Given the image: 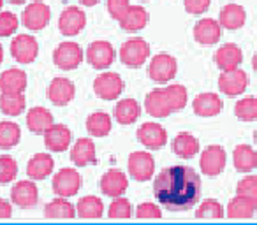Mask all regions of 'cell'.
<instances>
[{"label":"cell","mask_w":257,"mask_h":225,"mask_svg":"<svg viewBox=\"0 0 257 225\" xmlns=\"http://www.w3.org/2000/svg\"><path fill=\"white\" fill-rule=\"evenodd\" d=\"M154 193L166 209L187 211L201 199V178L192 167L171 165L157 174Z\"/></svg>","instance_id":"obj_1"},{"label":"cell","mask_w":257,"mask_h":225,"mask_svg":"<svg viewBox=\"0 0 257 225\" xmlns=\"http://www.w3.org/2000/svg\"><path fill=\"white\" fill-rule=\"evenodd\" d=\"M150 57V44L143 37H133L120 48V60L127 67L138 69Z\"/></svg>","instance_id":"obj_2"},{"label":"cell","mask_w":257,"mask_h":225,"mask_svg":"<svg viewBox=\"0 0 257 225\" xmlns=\"http://www.w3.org/2000/svg\"><path fill=\"white\" fill-rule=\"evenodd\" d=\"M85 53H83V48L78 43H71V41H65L60 43L53 51V64L57 65L62 71H74L81 65Z\"/></svg>","instance_id":"obj_3"},{"label":"cell","mask_w":257,"mask_h":225,"mask_svg":"<svg viewBox=\"0 0 257 225\" xmlns=\"http://www.w3.org/2000/svg\"><path fill=\"white\" fill-rule=\"evenodd\" d=\"M176 71H178L176 58L168 53H159L152 58L150 67H148V76L159 85H164V83H169L175 78Z\"/></svg>","instance_id":"obj_4"},{"label":"cell","mask_w":257,"mask_h":225,"mask_svg":"<svg viewBox=\"0 0 257 225\" xmlns=\"http://www.w3.org/2000/svg\"><path fill=\"white\" fill-rule=\"evenodd\" d=\"M51 186L58 197H72L81 188V174L76 169L64 167L53 176Z\"/></svg>","instance_id":"obj_5"},{"label":"cell","mask_w":257,"mask_h":225,"mask_svg":"<svg viewBox=\"0 0 257 225\" xmlns=\"http://www.w3.org/2000/svg\"><path fill=\"white\" fill-rule=\"evenodd\" d=\"M131 178L136 181H148L155 172V160L148 151H134L127 162Z\"/></svg>","instance_id":"obj_6"},{"label":"cell","mask_w":257,"mask_h":225,"mask_svg":"<svg viewBox=\"0 0 257 225\" xmlns=\"http://www.w3.org/2000/svg\"><path fill=\"white\" fill-rule=\"evenodd\" d=\"M114 48L107 41H93L86 50V60L97 71H106L114 62Z\"/></svg>","instance_id":"obj_7"},{"label":"cell","mask_w":257,"mask_h":225,"mask_svg":"<svg viewBox=\"0 0 257 225\" xmlns=\"http://www.w3.org/2000/svg\"><path fill=\"white\" fill-rule=\"evenodd\" d=\"M248 86V76L239 67L231 69V71H222L218 78V90L227 97H238Z\"/></svg>","instance_id":"obj_8"},{"label":"cell","mask_w":257,"mask_h":225,"mask_svg":"<svg viewBox=\"0 0 257 225\" xmlns=\"http://www.w3.org/2000/svg\"><path fill=\"white\" fill-rule=\"evenodd\" d=\"M93 92L104 100H114L123 92V79L116 72H102L93 81Z\"/></svg>","instance_id":"obj_9"},{"label":"cell","mask_w":257,"mask_h":225,"mask_svg":"<svg viewBox=\"0 0 257 225\" xmlns=\"http://www.w3.org/2000/svg\"><path fill=\"white\" fill-rule=\"evenodd\" d=\"M11 55L20 64H32L39 55L37 39L29 34H20L11 43Z\"/></svg>","instance_id":"obj_10"},{"label":"cell","mask_w":257,"mask_h":225,"mask_svg":"<svg viewBox=\"0 0 257 225\" xmlns=\"http://www.w3.org/2000/svg\"><path fill=\"white\" fill-rule=\"evenodd\" d=\"M225 160H227V155L224 148L218 144H211L201 153V172L206 176H218L225 169Z\"/></svg>","instance_id":"obj_11"},{"label":"cell","mask_w":257,"mask_h":225,"mask_svg":"<svg viewBox=\"0 0 257 225\" xmlns=\"http://www.w3.org/2000/svg\"><path fill=\"white\" fill-rule=\"evenodd\" d=\"M138 141L148 150H161L168 144V132L159 123L148 122L138 129Z\"/></svg>","instance_id":"obj_12"},{"label":"cell","mask_w":257,"mask_h":225,"mask_svg":"<svg viewBox=\"0 0 257 225\" xmlns=\"http://www.w3.org/2000/svg\"><path fill=\"white\" fill-rule=\"evenodd\" d=\"M23 25L30 30H43L51 20V9L44 2H32L22 15Z\"/></svg>","instance_id":"obj_13"},{"label":"cell","mask_w":257,"mask_h":225,"mask_svg":"<svg viewBox=\"0 0 257 225\" xmlns=\"http://www.w3.org/2000/svg\"><path fill=\"white\" fill-rule=\"evenodd\" d=\"M44 143L50 151L55 153H62L65 151L72 143V132L67 125H62V123H53L50 129L44 132Z\"/></svg>","instance_id":"obj_14"},{"label":"cell","mask_w":257,"mask_h":225,"mask_svg":"<svg viewBox=\"0 0 257 225\" xmlns=\"http://www.w3.org/2000/svg\"><path fill=\"white\" fill-rule=\"evenodd\" d=\"M86 25V15L79 8H67L62 11L58 20V29L64 36L72 37L78 36Z\"/></svg>","instance_id":"obj_15"},{"label":"cell","mask_w":257,"mask_h":225,"mask_svg":"<svg viewBox=\"0 0 257 225\" xmlns=\"http://www.w3.org/2000/svg\"><path fill=\"white\" fill-rule=\"evenodd\" d=\"M11 200L13 204H16L18 207H23V209L34 207L37 204V200H39L37 185L34 181H29V179L18 181L11 190Z\"/></svg>","instance_id":"obj_16"},{"label":"cell","mask_w":257,"mask_h":225,"mask_svg":"<svg viewBox=\"0 0 257 225\" xmlns=\"http://www.w3.org/2000/svg\"><path fill=\"white\" fill-rule=\"evenodd\" d=\"M76 95V86L71 79L67 78H55L51 79L48 86V99L55 106H67Z\"/></svg>","instance_id":"obj_17"},{"label":"cell","mask_w":257,"mask_h":225,"mask_svg":"<svg viewBox=\"0 0 257 225\" xmlns=\"http://www.w3.org/2000/svg\"><path fill=\"white\" fill-rule=\"evenodd\" d=\"M222 37V27L217 20L203 18L194 25V39L203 46L217 44Z\"/></svg>","instance_id":"obj_18"},{"label":"cell","mask_w":257,"mask_h":225,"mask_svg":"<svg viewBox=\"0 0 257 225\" xmlns=\"http://www.w3.org/2000/svg\"><path fill=\"white\" fill-rule=\"evenodd\" d=\"M128 186V178L123 171L118 169H111V171L104 172V176L100 178V190L106 197H120L127 192Z\"/></svg>","instance_id":"obj_19"},{"label":"cell","mask_w":257,"mask_h":225,"mask_svg":"<svg viewBox=\"0 0 257 225\" xmlns=\"http://www.w3.org/2000/svg\"><path fill=\"white\" fill-rule=\"evenodd\" d=\"M222 107H224L222 99L217 93H211V92L199 93L192 102L194 113L197 116H203V118H211V116L220 115Z\"/></svg>","instance_id":"obj_20"},{"label":"cell","mask_w":257,"mask_h":225,"mask_svg":"<svg viewBox=\"0 0 257 225\" xmlns=\"http://www.w3.org/2000/svg\"><path fill=\"white\" fill-rule=\"evenodd\" d=\"M145 109L154 118H166V116L171 115L173 109L168 102L164 88H155L148 93L147 99H145Z\"/></svg>","instance_id":"obj_21"},{"label":"cell","mask_w":257,"mask_h":225,"mask_svg":"<svg viewBox=\"0 0 257 225\" xmlns=\"http://www.w3.org/2000/svg\"><path fill=\"white\" fill-rule=\"evenodd\" d=\"M71 160L78 167H86V165H92L97 162L95 155V144L88 137H81L74 143L71 150Z\"/></svg>","instance_id":"obj_22"},{"label":"cell","mask_w":257,"mask_h":225,"mask_svg":"<svg viewBox=\"0 0 257 225\" xmlns=\"http://www.w3.org/2000/svg\"><path fill=\"white\" fill-rule=\"evenodd\" d=\"M243 62V53L241 48L236 44H224L218 48V51L215 53V64L220 71H231V69L239 67Z\"/></svg>","instance_id":"obj_23"},{"label":"cell","mask_w":257,"mask_h":225,"mask_svg":"<svg viewBox=\"0 0 257 225\" xmlns=\"http://www.w3.org/2000/svg\"><path fill=\"white\" fill-rule=\"evenodd\" d=\"M55 123V118L46 107H30L29 113H27V125H29V130L34 134H43L50 129Z\"/></svg>","instance_id":"obj_24"},{"label":"cell","mask_w":257,"mask_h":225,"mask_svg":"<svg viewBox=\"0 0 257 225\" xmlns=\"http://www.w3.org/2000/svg\"><path fill=\"white\" fill-rule=\"evenodd\" d=\"M245 22H246V11L239 4H227L220 9L218 23H220L222 29L238 30L245 25Z\"/></svg>","instance_id":"obj_25"},{"label":"cell","mask_w":257,"mask_h":225,"mask_svg":"<svg viewBox=\"0 0 257 225\" xmlns=\"http://www.w3.org/2000/svg\"><path fill=\"white\" fill-rule=\"evenodd\" d=\"M27 90V74L22 69H8L0 74V92L23 93Z\"/></svg>","instance_id":"obj_26"},{"label":"cell","mask_w":257,"mask_h":225,"mask_svg":"<svg viewBox=\"0 0 257 225\" xmlns=\"http://www.w3.org/2000/svg\"><path fill=\"white\" fill-rule=\"evenodd\" d=\"M120 27L125 32H138V30L145 29L148 23V13L143 6H128L125 15L118 20Z\"/></svg>","instance_id":"obj_27"},{"label":"cell","mask_w":257,"mask_h":225,"mask_svg":"<svg viewBox=\"0 0 257 225\" xmlns=\"http://www.w3.org/2000/svg\"><path fill=\"white\" fill-rule=\"evenodd\" d=\"M141 106L136 99H121L114 107V118L120 125H133L140 120Z\"/></svg>","instance_id":"obj_28"},{"label":"cell","mask_w":257,"mask_h":225,"mask_svg":"<svg viewBox=\"0 0 257 225\" xmlns=\"http://www.w3.org/2000/svg\"><path fill=\"white\" fill-rule=\"evenodd\" d=\"M55 169V160L51 155L48 153H36L30 158L29 165H27V174L30 176V179H44L53 172Z\"/></svg>","instance_id":"obj_29"},{"label":"cell","mask_w":257,"mask_h":225,"mask_svg":"<svg viewBox=\"0 0 257 225\" xmlns=\"http://www.w3.org/2000/svg\"><path fill=\"white\" fill-rule=\"evenodd\" d=\"M232 164L238 172H252L257 167V151L250 144H239L232 151Z\"/></svg>","instance_id":"obj_30"},{"label":"cell","mask_w":257,"mask_h":225,"mask_svg":"<svg viewBox=\"0 0 257 225\" xmlns=\"http://www.w3.org/2000/svg\"><path fill=\"white\" fill-rule=\"evenodd\" d=\"M257 211V202L252 200L250 197L245 195H236L231 199V202L227 204L225 214L229 218H252Z\"/></svg>","instance_id":"obj_31"},{"label":"cell","mask_w":257,"mask_h":225,"mask_svg":"<svg viewBox=\"0 0 257 225\" xmlns=\"http://www.w3.org/2000/svg\"><path fill=\"white\" fill-rule=\"evenodd\" d=\"M173 151L180 158H192L199 153V141L189 132H182L173 141Z\"/></svg>","instance_id":"obj_32"},{"label":"cell","mask_w":257,"mask_h":225,"mask_svg":"<svg viewBox=\"0 0 257 225\" xmlns=\"http://www.w3.org/2000/svg\"><path fill=\"white\" fill-rule=\"evenodd\" d=\"M113 129V122H111V116L107 113H92V115L86 118V130H88L90 136L93 137H106L107 134Z\"/></svg>","instance_id":"obj_33"},{"label":"cell","mask_w":257,"mask_h":225,"mask_svg":"<svg viewBox=\"0 0 257 225\" xmlns=\"http://www.w3.org/2000/svg\"><path fill=\"white\" fill-rule=\"evenodd\" d=\"M76 214V206L69 202L67 197H57L44 207V216L48 218H74Z\"/></svg>","instance_id":"obj_34"},{"label":"cell","mask_w":257,"mask_h":225,"mask_svg":"<svg viewBox=\"0 0 257 225\" xmlns=\"http://www.w3.org/2000/svg\"><path fill=\"white\" fill-rule=\"evenodd\" d=\"M76 213L81 218H100L104 214V204L95 195L81 197L76 204Z\"/></svg>","instance_id":"obj_35"},{"label":"cell","mask_w":257,"mask_h":225,"mask_svg":"<svg viewBox=\"0 0 257 225\" xmlns=\"http://www.w3.org/2000/svg\"><path fill=\"white\" fill-rule=\"evenodd\" d=\"M27 100L23 93H2L0 95V109L8 116H20L25 111Z\"/></svg>","instance_id":"obj_36"},{"label":"cell","mask_w":257,"mask_h":225,"mask_svg":"<svg viewBox=\"0 0 257 225\" xmlns=\"http://www.w3.org/2000/svg\"><path fill=\"white\" fill-rule=\"evenodd\" d=\"M22 139V129L13 122H0V148L11 150Z\"/></svg>","instance_id":"obj_37"},{"label":"cell","mask_w":257,"mask_h":225,"mask_svg":"<svg viewBox=\"0 0 257 225\" xmlns=\"http://www.w3.org/2000/svg\"><path fill=\"white\" fill-rule=\"evenodd\" d=\"M234 115L241 122H253L257 120V97L248 95L239 99L234 106Z\"/></svg>","instance_id":"obj_38"},{"label":"cell","mask_w":257,"mask_h":225,"mask_svg":"<svg viewBox=\"0 0 257 225\" xmlns=\"http://www.w3.org/2000/svg\"><path fill=\"white\" fill-rule=\"evenodd\" d=\"M166 97H168V102L171 106L173 113L175 111H180L187 106V100H189V93H187V88L182 85H168L164 88Z\"/></svg>","instance_id":"obj_39"},{"label":"cell","mask_w":257,"mask_h":225,"mask_svg":"<svg viewBox=\"0 0 257 225\" xmlns=\"http://www.w3.org/2000/svg\"><path fill=\"white\" fill-rule=\"evenodd\" d=\"M196 216L197 218H215V220H217V218L225 216V209L218 200L206 199V200H203V204H201L199 207H197Z\"/></svg>","instance_id":"obj_40"},{"label":"cell","mask_w":257,"mask_h":225,"mask_svg":"<svg viewBox=\"0 0 257 225\" xmlns=\"http://www.w3.org/2000/svg\"><path fill=\"white\" fill-rule=\"evenodd\" d=\"M18 176V164L13 157L2 155L0 157V185H8L15 181Z\"/></svg>","instance_id":"obj_41"},{"label":"cell","mask_w":257,"mask_h":225,"mask_svg":"<svg viewBox=\"0 0 257 225\" xmlns=\"http://www.w3.org/2000/svg\"><path fill=\"white\" fill-rule=\"evenodd\" d=\"M109 216L111 218H131L133 216V204L128 202L125 197H114V200L109 206Z\"/></svg>","instance_id":"obj_42"},{"label":"cell","mask_w":257,"mask_h":225,"mask_svg":"<svg viewBox=\"0 0 257 225\" xmlns=\"http://www.w3.org/2000/svg\"><path fill=\"white\" fill-rule=\"evenodd\" d=\"M18 18L9 11H0V37H11L18 30Z\"/></svg>","instance_id":"obj_43"},{"label":"cell","mask_w":257,"mask_h":225,"mask_svg":"<svg viewBox=\"0 0 257 225\" xmlns=\"http://www.w3.org/2000/svg\"><path fill=\"white\" fill-rule=\"evenodd\" d=\"M236 193L250 197L257 202V176H246L236 185Z\"/></svg>","instance_id":"obj_44"},{"label":"cell","mask_w":257,"mask_h":225,"mask_svg":"<svg viewBox=\"0 0 257 225\" xmlns=\"http://www.w3.org/2000/svg\"><path fill=\"white\" fill-rule=\"evenodd\" d=\"M136 216L138 218H161L162 211L157 204L154 202H143L136 207Z\"/></svg>","instance_id":"obj_45"},{"label":"cell","mask_w":257,"mask_h":225,"mask_svg":"<svg viewBox=\"0 0 257 225\" xmlns=\"http://www.w3.org/2000/svg\"><path fill=\"white\" fill-rule=\"evenodd\" d=\"M211 0H183V6H185V11L189 15H204L210 8Z\"/></svg>","instance_id":"obj_46"},{"label":"cell","mask_w":257,"mask_h":225,"mask_svg":"<svg viewBox=\"0 0 257 225\" xmlns=\"http://www.w3.org/2000/svg\"><path fill=\"white\" fill-rule=\"evenodd\" d=\"M128 6H131L128 4V0H107V11H109V16L113 20H116V22L125 15Z\"/></svg>","instance_id":"obj_47"},{"label":"cell","mask_w":257,"mask_h":225,"mask_svg":"<svg viewBox=\"0 0 257 225\" xmlns=\"http://www.w3.org/2000/svg\"><path fill=\"white\" fill-rule=\"evenodd\" d=\"M13 214V206L9 200L0 199V218H11Z\"/></svg>","instance_id":"obj_48"},{"label":"cell","mask_w":257,"mask_h":225,"mask_svg":"<svg viewBox=\"0 0 257 225\" xmlns=\"http://www.w3.org/2000/svg\"><path fill=\"white\" fill-rule=\"evenodd\" d=\"M99 2H100V0H79V4L86 6V8H93V6H97Z\"/></svg>","instance_id":"obj_49"},{"label":"cell","mask_w":257,"mask_h":225,"mask_svg":"<svg viewBox=\"0 0 257 225\" xmlns=\"http://www.w3.org/2000/svg\"><path fill=\"white\" fill-rule=\"evenodd\" d=\"M9 4H15V6H18V4H25L27 0H8Z\"/></svg>","instance_id":"obj_50"},{"label":"cell","mask_w":257,"mask_h":225,"mask_svg":"<svg viewBox=\"0 0 257 225\" xmlns=\"http://www.w3.org/2000/svg\"><path fill=\"white\" fill-rule=\"evenodd\" d=\"M252 65H253V71L257 72V53L253 55V58H252Z\"/></svg>","instance_id":"obj_51"},{"label":"cell","mask_w":257,"mask_h":225,"mask_svg":"<svg viewBox=\"0 0 257 225\" xmlns=\"http://www.w3.org/2000/svg\"><path fill=\"white\" fill-rule=\"evenodd\" d=\"M2 62H4V48L0 44V65H2Z\"/></svg>","instance_id":"obj_52"},{"label":"cell","mask_w":257,"mask_h":225,"mask_svg":"<svg viewBox=\"0 0 257 225\" xmlns=\"http://www.w3.org/2000/svg\"><path fill=\"white\" fill-rule=\"evenodd\" d=\"M253 139H255V144H257V129H255V132H253Z\"/></svg>","instance_id":"obj_53"},{"label":"cell","mask_w":257,"mask_h":225,"mask_svg":"<svg viewBox=\"0 0 257 225\" xmlns=\"http://www.w3.org/2000/svg\"><path fill=\"white\" fill-rule=\"evenodd\" d=\"M2 4H4V0H0V11H2Z\"/></svg>","instance_id":"obj_54"},{"label":"cell","mask_w":257,"mask_h":225,"mask_svg":"<svg viewBox=\"0 0 257 225\" xmlns=\"http://www.w3.org/2000/svg\"><path fill=\"white\" fill-rule=\"evenodd\" d=\"M141 2H148V0H141Z\"/></svg>","instance_id":"obj_55"}]
</instances>
